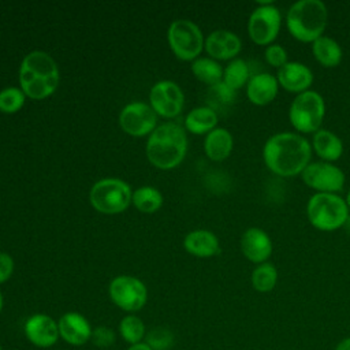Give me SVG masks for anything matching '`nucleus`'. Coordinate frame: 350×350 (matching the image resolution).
Wrapping results in <instances>:
<instances>
[{"label": "nucleus", "mask_w": 350, "mask_h": 350, "mask_svg": "<svg viewBox=\"0 0 350 350\" xmlns=\"http://www.w3.org/2000/svg\"><path fill=\"white\" fill-rule=\"evenodd\" d=\"M310 142L297 133L282 131L271 135L262 146L267 168L282 178L301 175L312 159Z\"/></svg>", "instance_id": "f257e3e1"}, {"label": "nucleus", "mask_w": 350, "mask_h": 350, "mask_svg": "<svg viewBox=\"0 0 350 350\" xmlns=\"http://www.w3.org/2000/svg\"><path fill=\"white\" fill-rule=\"evenodd\" d=\"M19 85L26 97L44 100L52 96L60 83V71L53 57L44 51H31L21 62Z\"/></svg>", "instance_id": "f03ea898"}, {"label": "nucleus", "mask_w": 350, "mask_h": 350, "mask_svg": "<svg viewBox=\"0 0 350 350\" xmlns=\"http://www.w3.org/2000/svg\"><path fill=\"white\" fill-rule=\"evenodd\" d=\"M146 157L159 170L178 167L187 152V137L185 129L174 122L159 124L146 142Z\"/></svg>", "instance_id": "7ed1b4c3"}, {"label": "nucleus", "mask_w": 350, "mask_h": 350, "mask_svg": "<svg viewBox=\"0 0 350 350\" xmlns=\"http://www.w3.org/2000/svg\"><path fill=\"white\" fill-rule=\"evenodd\" d=\"M328 25V10L321 0H298L286 14V27L301 42H313L323 36Z\"/></svg>", "instance_id": "20e7f679"}, {"label": "nucleus", "mask_w": 350, "mask_h": 350, "mask_svg": "<svg viewBox=\"0 0 350 350\" xmlns=\"http://www.w3.org/2000/svg\"><path fill=\"white\" fill-rule=\"evenodd\" d=\"M349 215L345 198L335 193H314L306 204V217L319 231L331 232L343 227Z\"/></svg>", "instance_id": "39448f33"}, {"label": "nucleus", "mask_w": 350, "mask_h": 350, "mask_svg": "<svg viewBox=\"0 0 350 350\" xmlns=\"http://www.w3.org/2000/svg\"><path fill=\"white\" fill-rule=\"evenodd\" d=\"M131 197L133 191L130 185L118 178L100 179L89 191L90 205L104 215L124 212L131 204Z\"/></svg>", "instance_id": "423d86ee"}, {"label": "nucleus", "mask_w": 350, "mask_h": 350, "mask_svg": "<svg viewBox=\"0 0 350 350\" xmlns=\"http://www.w3.org/2000/svg\"><path fill=\"white\" fill-rule=\"evenodd\" d=\"M325 116V101L316 90H306L295 96L288 108L291 126L302 134H314L321 129Z\"/></svg>", "instance_id": "0eeeda50"}, {"label": "nucleus", "mask_w": 350, "mask_h": 350, "mask_svg": "<svg viewBox=\"0 0 350 350\" xmlns=\"http://www.w3.org/2000/svg\"><path fill=\"white\" fill-rule=\"evenodd\" d=\"M167 40L174 55L183 62H193L200 57L205 45L201 29L189 19L174 21L168 27Z\"/></svg>", "instance_id": "6e6552de"}, {"label": "nucleus", "mask_w": 350, "mask_h": 350, "mask_svg": "<svg viewBox=\"0 0 350 350\" xmlns=\"http://www.w3.org/2000/svg\"><path fill=\"white\" fill-rule=\"evenodd\" d=\"M280 27L282 12L272 1H260L247 19L249 38L261 46L273 44Z\"/></svg>", "instance_id": "1a4fd4ad"}, {"label": "nucleus", "mask_w": 350, "mask_h": 350, "mask_svg": "<svg viewBox=\"0 0 350 350\" xmlns=\"http://www.w3.org/2000/svg\"><path fill=\"white\" fill-rule=\"evenodd\" d=\"M111 301L127 313L141 310L148 302V288L142 280L130 275L113 278L108 286Z\"/></svg>", "instance_id": "9d476101"}, {"label": "nucleus", "mask_w": 350, "mask_h": 350, "mask_svg": "<svg viewBox=\"0 0 350 350\" xmlns=\"http://www.w3.org/2000/svg\"><path fill=\"white\" fill-rule=\"evenodd\" d=\"M301 178L316 193H338L345 186V172L328 161H310L302 171Z\"/></svg>", "instance_id": "9b49d317"}, {"label": "nucleus", "mask_w": 350, "mask_h": 350, "mask_svg": "<svg viewBox=\"0 0 350 350\" xmlns=\"http://www.w3.org/2000/svg\"><path fill=\"white\" fill-rule=\"evenodd\" d=\"M119 124L122 130L131 137H149L157 127V113L149 104L134 101L120 111Z\"/></svg>", "instance_id": "f8f14e48"}, {"label": "nucleus", "mask_w": 350, "mask_h": 350, "mask_svg": "<svg viewBox=\"0 0 350 350\" xmlns=\"http://www.w3.org/2000/svg\"><path fill=\"white\" fill-rule=\"evenodd\" d=\"M185 104V94L178 83L172 81H159L149 92V105L157 113L167 119L176 118Z\"/></svg>", "instance_id": "ddd939ff"}, {"label": "nucleus", "mask_w": 350, "mask_h": 350, "mask_svg": "<svg viewBox=\"0 0 350 350\" xmlns=\"http://www.w3.org/2000/svg\"><path fill=\"white\" fill-rule=\"evenodd\" d=\"M23 332L27 340L38 349H49L60 339L57 321L45 313H34L27 317Z\"/></svg>", "instance_id": "4468645a"}, {"label": "nucleus", "mask_w": 350, "mask_h": 350, "mask_svg": "<svg viewBox=\"0 0 350 350\" xmlns=\"http://www.w3.org/2000/svg\"><path fill=\"white\" fill-rule=\"evenodd\" d=\"M241 250L250 262L258 265L269 260L273 252V243L262 228L249 227L241 237Z\"/></svg>", "instance_id": "2eb2a0df"}, {"label": "nucleus", "mask_w": 350, "mask_h": 350, "mask_svg": "<svg viewBox=\"0 0 350 350\" xmlns=\"http://www.w3.org/2000/svg\"><path fill=\"white\" fill-rule=\"evenodd\" d=\"M59 335L67 345L82 346L92 338L93 328L89 320L78 312H66L57 320Z\"/></svg>", "instance_id": "dca6fc26"}, {"label": "nucleus", "mask_w": 350, "mask_h": 350, "mask_svg": "<svg viewBox=\"0 0 350 350\" xmlns=\"http://www.w3.org/2000/svg\"><path fill=\"white\" fill-rule=\"evenodd\" d=\"M204 49L215 60H232L241 52L242 41L234 31L219 29L205 38Z\"/></svg>", "instance_id": "f3484780"}, {"label": "nucleus", "mask_w": 350, "mask_h": 350, "mask_svg": "<svg viewBox=\"0 0 350 350\" xmlns=\"http://www.w3.org/2000/svg\"><path fill=\"white\" fill-rule=\"evenodd\" d=\"M276 79L279 86L290 93H304L309 90L313 83L312 70L301 62H287L283 67L278 68Z\"/></svg>", "instance_id": "a211bd4d"}, {"label": "nucleus", "mask_w": 350, "mask_h": 350, "mask_svg": "<svg viewBox=\"0 0 350 350\" xmlns=\"http://www.w3.org/2000/svg\"><path fill=\"white\" fill-rule=\"evenodd\" d=\"M276 75L271 72H258L250 77L246 85L247 100L254 105H267L275 100L279 92Z\"/></svg>", "instance_id": "6ab92c4d"}, {"label": "nucleus", "mask_w": 350, "mask_h": 350, "mask_svg": "<svg viewBox=\"0 0 350 350\" xmlns=\"http://www.w3.org/2000/svg\"><path fill=\"white\" fill-rule=\"evenodd\" d=\"M183 247L187 253L208 258L213 257L220 252L219 238L209 230H193L183 239Z\"/></svg>", "instance_id": "aec40b11"}, {"label": "nucleus", "mask_w": 350, "mask_h": 350, "mask_svg": "<svg viewBox=\"0 0 350 350\" xmlns=\"http://www.w3.org/2000/svg\"><path fill=\"white\" fill-rule=\"evenodd\" d=\"M312 150L323 160L334 163L340 159L343 153L342 139L331 130L320 129L312 137Z\"/></svg>", "instance_id": "412c9836"}, {"label": "nucleus", "mask_w": 350, "mask_h": 350, "mask_svg": "<svg viewBox=\"0 0 350 350\" xmlns=\"http://www.w3.org/2000/svg\"><path fill=\"white\" fill-rule=\"evenodd\" d=\"M234 148L232 134L224 127H216L205 135L204 152L212 161L226 160Z\"/></svg>", "instance_id": "4be33fe9"}, {"label": "nucleus", "mask_w": 350, "mask_h": 350, "mask_svg": "<svg viewBox=\"0 0 350 350\" xmlns=\"http://www.w3.org/2000/svg\"><path fill=\"white\" fill-rule=\"evenodd\" d=\"M313 57L327 68H334L340 64L343 52L339 42L328 36H321L312 42Z\"/></svg>", "instance_id": "5701e85b"}, {"label": "nucleus", "mask_w": 350, "mask_h": 350, "mask_svg": "<svg viewBox=\"0 0 350 350\" xmlns=\"http://www.w3.org/2000/svg\"><path fill=\"white\" fill-rule=\"evenodd\" d=\"M217 127V113L208 105L193 108L185 118V129L191 134L202 135Z\"/></svg>", "instance_id": "b1692460"}, {"label": "nucleus", "mask_w": 350, "mask_h": 350, "mask_svg": "<svg viewBox=\"0 0 350 350\" xmlns=\"http://www.w3.org/2000/svg\"><path fill=\"white\" fill-rule=\"evenodd\" d=\"M223 70L220 63L212 57H197L191 62L193 75L209 88L223 81Z\"/></svg>", "instance_id": "393cba45"}, {"label": "nucleus", "mask_w": 350, "mask_h": 350, "mask_svg": "<svg viewBox=\"0 0 350 350\" xmlns=\"http://www.w3.org/2000/svg\"><path fill=\"white\" fill-rule=\"evenodd\" d=\"M250 77L252 75H250L249 63L239 57L230 60L223 70V82L231 89H234L235 92L246 86Z\"/></svg>", "instance_id": "a878e982"}, {"label": "nucleus", "mask_w": 350, "mask_h": 350, "mask_svg": "<svg viewBox=\"0 0 350 350\" xmlns=\"http://www.w3.org/2000/svg\"><path fill=\"white\" fill-rule=\"evenodd\" d=\"M131 204L144 213H153L163 205V194L153 186H141L133 191Z\"/></svg>", "instance_id": "bb28decb"}, {"label": "nucleus", "mask_w": 350, "mask_h": 350, "mask_svg": "<svg viewBox=\"0 0 350 350\" xmlns=\"http://www.w3.org/2000/svg\"><path fill=\"white\" fill-rule=\"evenodd\" d=\"M120 338L130 345H137L145 340L146 336V327L141 317H138L134 313H127L122 320L119 321L118 327Z\"/></svg>", "instance_id": "cd10ccee"}, {"label": "nucleus", "mask_w": 350, "mask_h": 350, "mask_svg": "<svg viewBox=\"0 0 350 350\" xmlns=\"http://www.w3.org/2000/svg\"><path fill=\"white\" fill-rule=\"evenodd\" d=\"M252 286L258 293H269L278 283V269L272 262H262L256 265L250 276Z\"/></svg>", "instance_id": "c85d7f7f"}, {"label": "nucleus", "mask_w": 350, "mask_h": 350, "mask_svg": "<svg viewBox=\"0 0 350 350\" xmlns=\"http://www.w3.org/2000/svg\"><path fill=\"white\" fill-rule=\"evenodd\" d=\"M26 101V94L19 88L8 86L0 90V111L4 113L18 112Z\"/></svg>", "instance_id": "c756f323"}, {"label": "nucleus", "mask_w": 350, "mask_h": 350, "mask_svg": "<svg viewBox=\"0 0 350 350\" xmlns=\"http://www.w3.org/2000/svg\"><path fill=\"white\" fill-rule=\"evenodd\" d=\"M152 350H168L174 346V334L164 327H157L146 332L144 340Z\"/></svg>", "instance_id": "7c9ffc66"}, {"label": "nucleus", "mask_w": 350, "mask_h": 350, "mask_svg": "<svg viewBox=\"0 0 350 350\" xmlns=\"http://www.w3.org/2000/svg\"><path fill=\"white\" fill-rule=\"evenodd\" d=\"M209 94H211V98H213V103L220 107L231 105L237 97V92L230 86H227L223 81L215 86H211Z\"/></svg>", "instance_id": "2f4dec72"}, {"label": "nucleus", "mask_w": 350, "mask_h": 350, "mask_svg": "<svg viewBox=\"0 0 350 350\" xmlns=\"http://www.w3.org/2000/svg\"><path fill=\"white\" fill-rule=\"evenodd\" d=\"M264 57H265V62L275 68H280L288 62L287 51L284 49V46H282L280 44H275V42L265 46Z\"/></svg>", "instance_id": "473e14b6"}, {"label": "nucleus", "mask_w": 350, "mask_h": 350, "mask_svg": "<svg viewBox=\"0 0 350 350\" xmlns=\"http://www.w3.org/2000/svg\"><path fill=\"white\" fill-rule=\"evenodd\" d=\"M90 340L93 342L94 346H97L100 349H108L115 343L116 334L112 328H109L107 325H98V327L93 328Z\"/></svg>", "instance_id": "72a5a7b5"}, {"label": "nucleus", "mask_w": 350, "mask_h": 350, "mask_svg": "<svg viewBox=\"0 0 350 350\" xmlns=\"http://www.w3.org/2000/svg\"><path fill=\"white\" fill-rule=\"evenodd\" d=\"M14 272V260L8 253L0 252V284L5 283Z\"/></svg>", "instance_id": "f704fd0d"}, {"label": "nucleus", "mask_w": 350, "mask_h": 350, "mask_svg": "<svg viewBox=\"0 0 350 350\" xmlns=\"http://www.w3.org/2000/svg\"><path fill=\"white\" fill-rule=\"evenodd\" d=\"M335 350H350V336L339 340L338 345L335 346Z\"/></svg>", "instance_id": "c9c22d12"}, {"label": "nucleus", "mask_w": 350, "mask_h": 350, "mask_svg": "<svg viewBox=\"0 0 350 350\" xmlns=\"http://www.w3.org/2000/svg\"><path fill=\"white\" fill-rule=\"evenodd\" d=\"M126 350H152V349L145 342H141L137 345H130Z\"/></svg>", "instance_id": "e433bc0d"}, {"label": "nucleus", "mask_w": 350, "mask_h": 350, "mask_svg": "<svg viewBox=\"0 0 350 350\" xmlns=\"http://www.w3.org/2000/svg\"><path fill=\"white\" fill-rule=\"evenodd\" d=\"M343 228H345V231L350 235V215H349V217L346 219V221H345V224H343Z\"/></svg>", "instance_id": "4c0bfd02"}, {"label": "nucleus", "mask_w": 350, "mask_h": 350, "mask_svg": "<svg viewBox=\"0 0 350 350\" xmlns=\"http://www.w3.org/2000/svg\"><path fill=\"white\" fill-rule=\"evenodd\" d=\"M3 306H4V298H3V293L0 291V313L3 310Z\"/></svg>", "instance_id": "58836bf2"}, {"label": "nucleus", "mask_w": 350, "mask_h": 350, "mask_svg": "<svg viewBox=\"0 0 350 350\" xmlns=\"http://www.w3.org/2000/svg\"><path fill=\"white\" fill-rule=\"evenodd\" d=\"M345 201H346V204H347V206H349V209H350V190L347 191V194H346V198H345Z\"/></svg>", "instance_id": "ea45409f"}, {"label": "nucleus", "mask_w": 350, "mask_h": 350, "mask_svg": "<svg viewBox=\"0 0 350 350\" xmlns=\"http://www.w3.org/2000/svg\"><path fill=\"white\" fill-rule=\"evenodd\" d=\"M0 350H4V349H3V347H1V345H0Z\"/></svg>", "instance_id": "a19ab883"}]
</instances>
